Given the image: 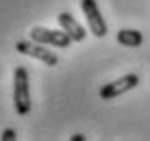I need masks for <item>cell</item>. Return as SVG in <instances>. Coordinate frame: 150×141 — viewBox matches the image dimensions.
I'll return each instance as SVG.
<instances>
[{"mask_svg":"<svg viewBox=\"0 0 150 141\" xmlns=\"http://www.w3.org/2000/svg\"><path fill=\"white\" fill-rule=\"evenodd\" d=\"M13 104L20 115H26L30 111V89H28V72L24 65L13 70Z\"/></svg>","mask_w":150,"mask_h":141,"instance_id":"obj_1","label":"cell"},{"mask_svg":"<svg viewBox=\"0 0 150 141\" xmlns=\"http://www.w3.org/2000/svg\"><path fill=\"white\" fill-rule=\"evenodd\" d=\"M15 50H18L20 54H26V56H33V59L41 61V63H46L48 67H54L59 63V56H57L52 50H48L46 44H39V41H35V39L18 41V44H15Z\"/></svg>","mask_w":150,"mask_h":141,"instance_id":"obj_2","label":"cell"},{"mask_svg":"<svg viewBox=\"0 0 150 141\" xmlns=\"http://www.w3.org/2000/svg\"><path fill=\"white\" fill-rule=\"evenodd\" d=\"M30 39L39 41V44H46V46H54V48H70V44L74 41L63 28L50 30V28H44V26H33L30 28Z\"/></svg>","mask_w":150,"mask_h":141,"instance_id":"obj_3","label":"cell"},{"mask_svg":"<svg viewBox=\"0 0 150 141\" xmlns=\"http://www.w3.org/2000/svg\"><path fill=\"white\" fill-rule=\"evenodd\" d=\"M81 9L85 13L87 24H89V33L96 35V37H105L107 35V22L100 15V9H98L96 0H81Z\"/></svg>","mask_w":150,"mask_h":141,"instance_id":"obj_4","label":"cell"},{"mask_svg":"<svg viewBox=\"0 0 150 141\" xmlns=\"http://www.w3.org/2000/svg\"><path fill=\"white\" fill-rule=\"evenodd\" d=\"M137 85H139V76L137 74H126V76H122V78H117V80H113V82L102 87L100 89V98L102 100H113V98L122 96V93L135 89Z\"/></svg>","mask_w":150,"mask_h":141,"instance_id":"obj_5","label":"cell"},{"mask_svg":"<svg viewBox=\"0 0 150 141\" xmlns=\"http://www.w3.org/2000/svg\"><path fill=\"white\" fill-rule=\"evenodd\" d=\"M57 20H59V26H61V28H63L74 41H83V39H85V35H87L85 28H83V26L74 20V15H72V13L63 11V13L57 15Z\"/></svg>","mask_w":150,"mask_h":141,"instance_id":"obj_6","label":"cell"},{"mask_svg":"<svg viewBox=\"0 0 150 141\" xmlns=\"http://www.w3.org/2000/svg\"><path fill=\"white\" fill-rule=\"evenodd\" d=\"M144 41V35L139 33L135 28H122L117 30V44L122 46H128V48H137V46H142Z\"/></svg>","mask_w":150,"mask_h":141,"instance_id":"obj_7","label":"cell"},{"mask_svg":"<svg viewBox=\"0 0 150 141\" xmlns=\"http://www.w3.org/2000/svg\"><path fill=\"white\" fill-rule=\"evenodd\" d=\"M15 137H18V135H15L13 128H4V130H2V137H0V139H2V141H13Z\"/></svg>","mask_w":150,"mask_h":141,"instance_id":"obj_8","label":"cell"},{"mask_svg":"<svg viewBox=\"0 0 150 141\" xmlns=\"http://www.w3.org/2000/svg\"><path fill=\"white\" fill-rule=\"evenodd\" d=\"M72 141H85V135H81V133L74 135V137H72Z\"/></svg>","mask_w":150,"mask_h":141,"instance_id":"obj_9","label":"cell"}]
</instances>
